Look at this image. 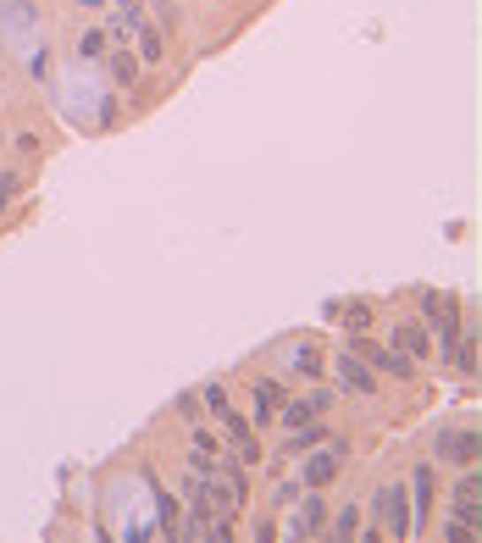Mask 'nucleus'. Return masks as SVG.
<instances>
[{"mask_svg": "<svg viewBox=\"0 0 482 543\" xmlns=\"http://www.w3.org/2000/svg\"><path fill=\"white\" fill-rule=\"evenodd\" d=\"M106 45H111V34H106V28H83V39H78V50H83V56H106Z\"/></svg>", "mask_w": 482, "mask_h": 543, "instance_id": "nucleus-14", "label": "nucleus"}, {"mask_svg": "<svg viewBox=\"0 0 482 543\" xmlns=\"http://www.w3.org/2000/svg\"><path fill=\"white\" fill-rule=\"evenodd\" d=\"M134 39H139V56H144V61H150V67H156V61H161V34H156L150 23H139V34H134Z\"/></svg>", "mask_w": 482, "mask_h": 543, "instance_id": "nucleus-13", "label": "nucleus"}, {"mask_svg": "<svg viewBox=\"0 0 482 543\" xmlns=\"http://www.w3.org/2000/svg\"><path fill=\"white\" fill-rule=\"evenodd\" d=\"M11 189H17V178L6 172V178H0V211H6V205H11Z\"/></svg>", "mask_w": 482, "mask_h": 543, "instance_id": "nucleus-19", "label": "nucleus"}, {"mask_svg": "<svg viewBox=\"0 0 482 543\" xmlns=\"http://www.w3.org/2000/svg\"><path fill=\"white\" fill-rule=\"evenodd\" d=\"M333 477H339V455H333V449H327V455H310V461H305V471H300V483L322 493V488L333 483Z\"/></svg>", "mask_w": 482, "mask_h": 543, "instance_id": "nucleus-7", "label": "nucleus"}, {"mask_svg": "<svg viewBox=\"0 0 482 543\" xmlns=\"http://www.w3.org/2000/svg\"><path fill=\"white\" fill-rule=\"evenodd\" d=\"M344 322H349V327H366L371 310H366V305H344Z\"/></svg>", "mask_w": 482, "mask_h": 543, "instance_id": "nucleus-18", "label": "nucleus"}, {"mask_svg": "<svg viewBox=\"0 0 482 543\" xmlns=\"http://www.w3.org/2000/svg\"><path fill=\"white\" fill-rule=\"evenodd\" d=\"M410 488H416L410 521H427V505H432V466H416V471H410Z\"/></svg>", "mask_w": 482, "mask_h": 543, "instance_id": "nucleus-10", "label": "nucleus"}, {"mask_svg": "<svg viewBox=\"0 0 482 543\" xmlns=\"http://www.w3.org/2000/svg\"><path fill=\"white\" fill-rule=\"evenodd\" d=\"M222 427H227V444H233L239 461H244V466H256V461H261V444H256V432H249L244 416H239V410H227V416H222Z\"/></svg>", "mask_w": 482, "mask_h": 543, "instance_id": "nucleus-4", "label": "nucleus"}, {"mask_svg": "<svg viewBox=\"0 0 482 543\" xmlns=\"http://www.w3.org/2000/svg\"><path fill=\"white\" fill-rule=\"evenodd\" d=\"M117 6H122V11H139V0H117Z\"/></svg>", "mask_w": 482, "mask_h": 543, "instance_id": "nucleus-20", "label": "nucleus"}, {"mask_svg": "<svg viewBox=\"0 0 482 543\" xmlns=\"http://www.w3.org/2000/svg\"><path fill=\"white\" fill-rule=\"evenodd\" d=\"M111 78L122 83V89H134L139 83V56H111Z\"/></svg>", "mask_w": 482, "mask_h": 543, "instance_id": "nucleus-12", "label": "nucleus"}, {"mask_svg": "<svg viewBox=\"0 0 482 543\" xmlns=\"http://www.w3.org/2000/svg\"><path fill=\"white\" fill-rule=\"evenodd\" d=\"M322 422H317V416H310V422L305 427H295V432H288V449H310V444H322Z\"/></svg>", "mask_w": 482, "mask_h": 543, "instance_id": "nucleus-11", "label": "nucleus"}, {"mask_svg": "<svg viewBox=\"0 0 482 543\" xmlns=\"http://www.w3.org/2000/svg\"><path fill=\"white\" fill-rule=\"evenodd\" d=\"M327 527V510H322V499H305V505L295 510V527H288V532H295V538H317Z\"/></svg>", "mask_w": 482, "mask_h": 543, "instance_id": "nucleus-9", "label": "nucleus"}, {"mask_svg": "<svg viewBox=\"0 0 482 543\" xmlns=\"http://www.w3.org/2000/svg\"><path fill=\"white\" fill-rule=\"evenodd\" d=\"M355 355H361V361H371V366H383V371H394V378H410V355H400V349H394V344H355Z\"/></svg>", "mask_w": 482, "mask_h": 543, "instance_id": "nucleus-5", "label": "nucleus"}, {"mask_svg": "<svg viewBox=\"0 0 482 543\" xmlns=\"http://www.w3.org/2000/svg\"><path fill=\"white\" fill-rule=\"evenodd\" d=\"M477 449H482V438L477 432H438V461H455V466H477Z\"/></svg>", "mask_w": 482, "mask_h": 543, "instance_id": "nucleus-3", "label": "nucleus"}, {"mask_svg": "<svg viewBox=\"0 0 482 543\" xmlns=\"http://www.w3.org/2000/svg\"><path fill=\"white\" fill-rule=\"evenodd\" d=\"M377 516H383V532H388V538H410V532H416L400 483H383V488H377Z\"/></svg>", "mask_w": 482, "mask_h": 543, "instance_id": "nucleus-2", "label": "nucleus"}, {"mask_svg": "<svg viewBox=\"0 0 482 543\" xmlns=\"http://www.w3.org/2000/svg\"><path fill=\"white\" fill-rule=\"evenodd\" d=\"M272 410H278V394H272V383H256V416L272 422Z\"/></svg>", "mask_w": 482, "mask_h": 543, "instance_id": "nucleus-17", "label": "nucleus"}, {"mask_svg": "<svg viewBox=\"0 0 482 543\" xmlns=\"http://www.w3.org/2000/svg\"><path fill=\"white\" fill-rule=\"evenodd\" d=\"M205 410H211V416H227V410H233V400H227L222 383H205Z\"/></svg>", "mask_w": 482, "mask_h": 543, "instance_id": "nucleus-15", "label": "nucleus"}, {"mask_svg": "<svg viewBox=\"0 0 482 543\" xmlns=\"http://www.w3.org/2000/svg\"><path fill=\"white\" fill-rule=\"evenodd\" d=\"M339 383H344L349 394H371V388H377L371 366H366V361H361V355H355V349H349V355H339Z\"/></svg>", "mask_w": 482, "mask_h": 543, "instance_id": "nucleus-6", "label": "nucleus"}, {"mask_svg": "<svg viewBox=\"0 0 482 543\" xmlns=\"http://www.w3.org/2000/svg\"><path fill=\"white\" fill-rule=\"evenodd\" d=\"M394 349L410 355V361H422V355L432 349V344H427V327H422V322H400V327H394Z\"/></svg>", "mask_w": 482, "mask_h": 543, "instance_id": "nucleus-8", "label": "nucleus"}, {"mask_svg": "<svg viewBox=\"0 0 482 543\" xmlns=\"http://www.w3.org/2000/svg\"><path fill=\"white\" fill-rule=\"evenodd\" d=\"M477 521H482V477H460V488H455V521H449V538L460 543H471L477 538Z\"/></svg>", "mask_w": 482, "mask_h": 543, "instance_id": "nucleus-1", "label": "nucleus"}, {"mask_svg": "<svg viewBox=\"0 0 482 543\" xmlns=\"http://www.w3.org/2000/svg\"><path fill=\"white\" fill-rule=\"evenodd\" d=\"M361 532V510H339L333 516V538H355Z\"/></svg>", "mask_w": 482, "mask_h": 543, "instance_id": "nucleus-16", "label": "nucleus"}]
</instances>
